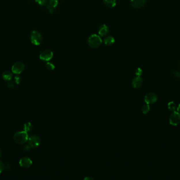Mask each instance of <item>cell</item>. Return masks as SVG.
<instances>
[{
    "label": "cell",
    "mask_w": 180,
    "mask_h": 180,
    "mask_svg": "<svg viewBox=\"0 0 180 180\" xmlns=\"http://www.w3.org/2000/svg\"><path fill=\"white\" fill-rule=\"evenodd\" d=\"M177 112H179L180 113V104H179V105L177 107Z\"/></svg>",
    "instance_id": "28"
},
{
    "label": "cell",
    "mask_w": 180,
    "mask_h": 180,
    "mask_svg": "<svg viewBox=\"0 0 180 180\" xmlns=\"http://www.w3.org/2000/svg\"><path fill=\"white\" fill-rule=\"evenodd\" d=\"M35 1L40 5H43L47 2V0H35Z\"/></svg>",
    "instance_id": "22"
},
{
    "label": "cell",
    "mask_w": 180,
    "mask_h": 180,
    "mask_svg": "<svg viewBox=\"0 0 180 180\" xmlns=\"http://www.w3.org/2000/svg\"><path fill=\"white\" fill-rule=\"evenodd\" d=\"M29 145L33 149H35L39 146L41 144V140L40 138L37 135H32L29 138Z\"/></svg>",
    "instance_id": "4"
},
{
    "label": "cell",
    "mask_w": 180,
    "mask_h": 180,
    "mask_svg": "<svg viewBox=\"0 0 180 180\" xmlns=\"http://www.w3.org/2000/svg\"></svg>",
    "instance_id": "30"
},
{
    "label": "cell",
    "mask_w": 180,
    "mask_h": 180,
    "mask_svg": "<svg viewBox=\"0 0 180 180\" xmlns=\"http://www.w3.org/2000/svg\"><path fill=\"white\" fill-rule=\"evenodd\" d=\"M150 107L149 104H146L143 105L142 107V112L144 114H147L150 111Z\"/></svg>",
    "instance_id": "18"
},
{
    "label": "cell",
    "mask_w": 180,
    "mask_h": 180,
    "mask_svg": "<svg viewBox=\"0 0 180 180\" xmlns=\"http://www.w3.org/2000/svg\"><path fill=\"white\" fill-rule=\"evenodd\" d=\"M4 169V165L3 163L0 161V173H1Z\"/></svg>",
    "instance_id": "26"
},
{
    "label": "cell",
    "mask_w": 180,
    "mask_h": 180,
    "mask_svg": "<svg viewBox=\"0 0 180 180\" xmlns=\"http://www.w3.org/2000/svg\"><path fill=\"white\" fill-rule=\"evenodd\" d=\"M105 5L109 8H113L116 5V0H103Z\"/></svg>",
    "instance_id": "15"
},
{
    "label": "cell",
    "mask_w": 180,
    "mask_h": 180,
    "mask_svg": "<svg viewBox=\"0 0 180 180\" xmlns=\"http://www.w3.org/2000/svg\"><path fill=\"white\" fill-rule=\"evenodd\" d=\"M143 81L142 78L140 76L134 78L132 81V86L134 88H139L143 85Z\"/></svg>",
    "instance_id": "12"
},
{
    "label": "cell",
    "mask_w": 180,
    "mask_h": 180,
    "mask_svg": "<svg viewBox=\"0 0 180 180\" xmlns=\"http://www.w3.org/2000/svg\"><path fill=\"white\" fill-rule=\"evenodd\" d=\"M14 80H15V83L16 84H19L21 82V78L18 75L15 76Z\"/></svg>",
    "instance_id": "21"
},
{
    "label": "cell",
    "mask_w": 180,
    "mask_h": 180,
    "mask_svg": "<svg viewBox=\"0 0 180 180\" xmlns=\"http://www.w3.org/2000/svg\"><path fill=\"white\" fill-rule=\"evenodd\" d=\"M46 9H48L49 12H50L51 13L54 12V8L52 7V6H51L50 4L46 6Z\"/></svg>",
    "instance_id": "23"
},
{
    "label": "cell",
    "mask_w": 180,
    "mask_h": 180,
    "mask_svg": "<svg viewBox=\"0 0 180 180\" xmlns=\"http://www.w3.org/2000/svg\"><path fill=\"white\" fill-rule=\"evenodd\" d=\"M30 148H31L30 146H29H29L27 145V146H26L25 147V150H26V151H29V150H30Z\"/></svg>",
    "instance_id": "27"
},
{
    "label": "cell",
    "mask_w": 180,
    "mask_h": 180,
    "mask_svg": "<svg viewBox=\"0 0 180 180\" xmlns=\"http://www.w3.org/2000/svg\"><path fill=\"white\" fill-rule=\"evenodd\" d=\"M2 149H1V147H0V157H1V156L2 155Z\"/></svg>",
    "instance_id": "29"
},
{
    "label": "cell",
    "mask_w": 180,
    "mask_h": 180,
    "mask_svg": "<svg viewBox=\"0 0 180 180\" xmlns=\"http://www.w3.org/2000/svg\"><path fill=\"white\" fill-rule=\"evenodd\" d=\"M50 5L54 8L58 5V0H50Z\"/></svg>",
    "instance_id": "20"
},
{
    "label": "cell",
    "mask_w": 180,
    "mask_h": 180,
    "mask_svg": "<svg viewBox=\"0 0 180 180\" xmlns=\"http://www.w3.org/2000/svg\"><path fill=\"white\" fill-rule=\"evenodd\" d=\"M88 43L90 47L92 48H96L101 45L102 43V40L99 35L94 34H92L89 37Z\"/></svg>",
    "instance_id": "2"
},
{
    "label": "cell",
    "mask_w": 180,
    "mask_h": 180,
    "mask_svg": "<svg viewBox=\"0 0 180 180\" xmlns=\"http://www.w3.org/2000/svg\"><path fill=\"white\" fill-rule=\"evenodd\" d=\"M25 65L21 62H18L13 64L12 67V71L14 73L18 75L21 73L24 70Z\"/></svg>",
    "instance_id": "6"
},
{
    "label": "cell",
    "mask_w": 180,
    "mask_h": 180,
    "mask_svg": "<svg viewBox=\"0 0 180 180\" xmlns=\"http://www.w3.org/2000/svg\"><path fill=\"white\" fill-rule=\"evenodd\" d=\"M53 57V53L50 50H45L40 53V59L43 61H48Z\"/></svg>",
    "instance_id": "7"
},
{
    "label": "cell",
    "mask_w": 180,
    "mask_h": 180,
    "mask_svg": "<svg viewBox=\"0 0 180 180\" xmlns=\"http://www.w3.org/2000/svg\"><path fill=\"white\" fill-rule=\"evenodd\" d=\"M31 42L35 46H38L41 44L42 41V37L40 32L37 31H33L31 34Z\"/></svg>",
    "instance_id": "3"
},
{
    "label": "cell",
    "mask_w": 180,
    "mask_h": 180,
    "mask_svg": "<svg viewBox=\"0 0 180 180\" xmlns=\"http://www.w3.org/2000/svg\"><path fill=\"white\" fill-rule=\"evenodd\" d=\"M19 164L22 168H29L32 164V161L30 158L27 157H24L20 159L19 161Z\"/></svg>",
    "instance_id": "9"
},
{
    "label": "cell",
    "mask_w": 180,
    "mask_h": 180,
    "mask_svg": "<svg viewBox=\"0 0 180 180\" xmlns=\"http://www.w3.org/2000/svg\"><path fill=\"white\" fill-rule=\"evenodd\" d=\"M115 42V40L114 39V38L111 36H108L106 37L104 39V42L105 44L107 45V46H111L112 44H113V43Z\"/></svg>",
    "instance_id": "14"
},
{
    "label": "cell",
    "mask_w": 180,
    "mask_h": 180,
    "mask_svg": "<svg viewBox=\"0 0 180 180\" xmlns=\"http://www.w3.org/2000/svg\"><path fill=\"white\" fill-rule=\"evenodd\" d=\"M7 85L8 86V87L10 88L13 89L15 88V85L14 82H10L7 83Z\"/></svg>",
    "instance_id": "24"
},
{
    "label": "cell",
    "mask_w": 180,
    "mask_h": 180,
    "mask_svg": "<svg viewBox=\"0 0 180 180\" xmlns=\"http://www.w3.org/2000/svg\"><path fill=\"white\" fill-rule=\"evenodd\" d=\"M46 67L48 70H53L55 69V66L52 63L48 62L46 64Z\"/></svg>",
    "instance_id": "19"
},
{
    "label": "cell",
    "mask_w": 180,
    "mask_h": 180,
    "mask_svg": "<svg viewBox=\"0 0 180 180\" xmlns=\"http://www.w3.org/2000/svg\"><path fill=\"white\" fill-rule=\"evenodd\" d=\"M144 101L147 104H154L158 101V96L153 92H150L146 95Z\"/></svg>",
    "instance_id": "8"
},
{
    "label": "cell",
    "mask_w": 180,
    "mask_h": 180,
    "mask_svg": "<svg viewBox=\"0 0 180 180\" xmlns=\"http://www.w3.org/2000/svg\"><path fill=\"white\" fill-rule=\"evenodd\" d=\"M2 78L5 81H9L12 78V73L9 71H6L2 74Z\"/></svg>",
    "instance_id": "13"
},
{
    "label": "cell",
    "mask_w": 180,
    "mask_h": 180,
    "mask_svg": "<svg viewBox=\"0 0 180 180\" xmlns=\"http://www.w3.org/2000/svg\"><path fill=\"white\" fill-rule=\"evenodd\" d=\"M109 32V29L107 25H102L98 28V33L100 36L105 37L107 36Z\"/></svg>",
    "instance_id": "11"
},
{
    "label": "cell",
    "mask_w": 180,
    "mask_h": 180,
    "mask_svg": "<svg viewBox=\"0 0 180 180\" xmlns=\"http://www.w3.org/2000/svg\"><path fill=\"white\" fill-rule=\"evenodd\" d=\"M168 109L172 112H175L177 109L176 104L173 101H171L168 103Z\"/></svg>",
    "instance_id": "17"
},
{
    "label": "cell",
    "mask_w": 180,
    "mask_h": 180,
    "mask_svg": "<svg viewBox=\"0 0 180 180\" xmlns=\"http://www.w3.org/2000/svg\"><path fill=\"white\" fill-rule=\"evenodd\" d=\"M142 69L140 68H137V70H136V71H135V74L138 76H140L142 75Z\"/></svg>",
    "instance_id": "25"
},
{
    "label": "cell",
    "mask_w": 180,
    "mask_h": 180,
    "mask_svg": "<svg viewBox=\"0 0 180 180\" xmlns=\"http://www.w3.org/2000/svg\"><path fill=\"white\" fill-rule=\"evenodd\" d=\"M32 128H33L32 125L30 122L25 123V124H24V126H23L24 131H26V132H27V133L30 131L32 129Z\"/></svg>",
    "instance_id": "16"
},
{
    "label": "cell",
    "mask_w": 180,
    "mask_h": 180,
    "mask_svg": "<svg viewBox=\"0 0 180 180\" xmlns=\"http://www.w3.org/2000/svg\"><path fill=\"white\" fill-rule=\"evenodd\" d=\"M13 139L16 143L23 144L25 143L29 140L28 133L24 131H18L15 133Z\"/></svg>",
    "instance_id": "1"
},
{
    "label": "cell",
    "mask_w": 180,
    "mask_h": 180,
    "mask_svg": "<svg viewBox=\"0 0 180 180\" xmlns=\"http://www.w3.org/2000/svg\"><path fill=\"white\" fill-rule=\"evenodd\" d=\"M147 0H131L132 6L136 9L141 8L145 4Z\"/></svg>",
    "instance_id": "10"
},
{
    "label": "cell",
    "mask_w": 180,
    "mask_h": 180,
    "mask_svg": "<svg viewBox=\"0 0 180 180\" xmlns=\"http://www.w3.org/2000/svg\"><path fill=\"white\" fill-rule=\"evenodd\" d=\"M170 123L173 126H177L180 123V114L177 112H173L169 118Z\"/></svg>",
    "instance_id": "5"
}]
</instances>
